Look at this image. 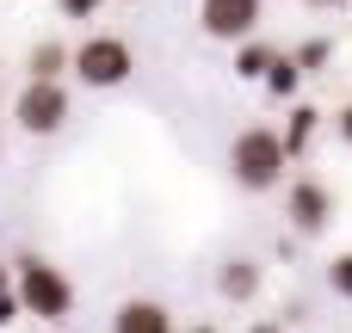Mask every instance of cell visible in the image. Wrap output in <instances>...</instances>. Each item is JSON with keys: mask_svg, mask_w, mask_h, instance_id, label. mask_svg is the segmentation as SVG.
Here are the masks:
<instances>
[{"mask_svg": "<svg viewBox=\"0 0 352 333\" xmlns=\"http://www.w3.org/2000/svg\"><path fill=\"white\" fill-rule=\"evenodd\" d=\"M328 290H334V297H346V303H352V247H346V253H334V260H328Z\"/></svg>", "mask_w": 352, "mask_h": 333, "instance_id": "5bb4252c", "label": "cell"}, {"mask_svg": "<svg viewBox=\"0 0 352 333\" xmlns=\"http://www.w3.org/2000/svg\"><path fill=\"white\" fill-rule=\"evenodd\" d=\"M291 56L303 62V74H322V68L334 62V43H328V37H303V43L291 49Z\"/></svg>", "mask_w": 352, "mask_h": 333, "instance_id": "4fadbf2b", "label": "cell"}, {"mask_svg": "<svg viewBox=\"0 0 352 333\" xmlns=\"http://www.w3.org/2000/svg\"><path fill=\"white\" fill-rule=\"evenodd\" d=\"M272 62H278L272 43H260V37H241V43H235V74H241V80H266Z\"/></svg>", "mask_w": 352, "mask_h": 333, "instance_id": "30bf717a", "label": "cell"}, {"mask_svg": "<svg viewBox=\"0 0 352 333\" xmlns=\"http://www.w3.org/2000/svg\"><path fill=\"white\" fill-rule=\"evenodd\" d=\"M248 333H285V328H278V321H260V328H248Z\"/></svg>", "mask_w": 352, "mask_h": 333, "instance_id": "ac0fdd59", "label": "cell"}, {"mask_svg": "<svg viewBox=\"0 0 352 333\" xmlns=\"http://www.w3.org/2000/svg\"><path fill=\"white\" fill-rule=\"evenodd\" d=\"M0 148H6V142H0Z\"/></svg>", "mask_w": 352, "mask_h": 333, "instance_id": "44dd1931", "label": "cell"}, {"mask_svg": "<svg viewBox=\"0 0 352 333\" xmlns=\"http://www.w3.org/2000/svg\"><path fill=\"white\" fill-rule=\"evenodd\" d=\"M260 19H266V0H198V25H204V37H217V43L254 37Z\"/></svg>", "mask_w": 352, "mask_h": 333, "instance_id": "5b68a950", "label": "cell"}, {"mask_svg": "<svg viewBox=\"0 0 352 333\" xmlns=\"http://www.w3.org/2000/svg\"><path fill=\"white\" fill-rule=\"evenodd\" d=\"M12 124H19L25 136H56V130L68 124V87L31 74V80L19 87V99H12Z\"/></svg>", "mask_w": 352, "mask_h": 333, "instance_id": "277c9868", "label": "cell"}, {"mask_svg": "<svg viewBox=\"0 0 352 333\" xmlns=\"http://www.w3.org/2000/svg\"><path fill=\"white\" fill-rule=\"evenodd\" d=\"M285 167H291L285 130L248 124V130L229 142V179H235L241 192H272V185H285Z\"/></svg>", "mask_w": 352, "mask_h": 333, "instance_id": "6da1fadb", "label": "cell"}, {"mask_svg": "<svg viewBox=\"0 0 352 333\" xmlns=\"http://www.w3.org/2000/svg\"><path fill=\"white\" fill-rule=\"evenodd\" d=\"M272 99H297V87H303V62L291 56V49H278V62L266 68V80H260Z\"/></svg>", "mask_w": 352, "mask_h": 333, "instance_id": "8fae6325", "label": "cell"}, {"mask_svg": "<svg viewBox=\"0 0 352 333\" xmlns=\"http://www.w3.org/2000/svg\"><path fill=\"white\" fill-rule=\"evenodd\" d=\"M340 142H352V105H340Z\"/></svg>", "mask_w": 352, "mask_h": 333, "instance_id": "2e32d148", "label": "cell"}, {"mask_svg": "<svg viewBox=\"0 0 352 333\" xmlns=\"http://www.w3.org/2000/svg\"><path fill=\"white\" fill-rule=\"evenodd\" d=\"M111 333H173V309L155 297H130V303H118Z\"/></svg>", "mask_w": 352, "mask_h": 333, "instance_id": "52a82bcc", "label": "cell"}, {"mask_svg": "<svg viewBox=\"0 0 352 333\" xmlns=\"http://www.w3.org/2000/svg\"><path fill=\"white\" fill-rule=\"evenodd\" d=\"M25 68H31L37 80H62V68H74V49H68L62 37H43V43H31Z\"/></svg>", "mask_w": 352, "mask_h": 333, "instance_id": "9c48e42d", "label": "cell"}, {"mask_svg": "<svg viewBox=\"0 0 352 333\" xmlns=\"http://www.w3.org/2000/svg\"><path fill=\"white\" fill-rule=\"evenodd\" d=\"M136 74V49L124 43V37H111V31H93L87 43H74V80L80 87H124Z\"/></svg>", "mask_w": 352, "mask_h": 333, "instance_id": "7a4b0ae2", "label": "cell"}, {"mask_svg": "<svg viewBox=\"0 0 352 333\" xmlns=\"http://www.w3.org/2000/svg\"><path fill=\"white\" fill-rule=\"evenodd\" d=\"M309 6H346V0H309Z\"/></svg>", "mask_w": 352, "mask_h": 333, "instance_id": "d6986e66", "label": "cell"}, {"mask_svg": "<svg viewBox=\"0 0 352 333\" xmlns=\"http://www.w3.org/2000/svg\"><path fill=\"white\" fill-rule=\"evenodd\" d=\"M99 6H105V0H56V12H62V19H93Z\"/></svg>", "mask_w": 352, "mask_h": 333, "instance_id": "9a60e30c", "label": "cell"}, {"mask_svg": "<svg viewBox=\"0 0 352 333\" xmlns=\"http://www.w3.org/2000/svg\"><path fill=\"white\" fill-rule=\"evenodd\" d=\"M285 216H291L297 235H322L334 222V192L322 179H291L285 185Z\"/></svg>", "mask_w": 352, "mask_h": 333, "instance_id": "8992f818", "label": "cell"}, {"mask_svg": "<svg viewBox=\"0 0 352 333\" xmlns=\"http://www.w3.org/2000/svg\"><path fill=\"white\" fill-rule=\"evenodd\" d=\"M6 290H19V272H6V266H0V297H6Z\"/></svg>", "mask_w": 352, "mask_h": 333, "instance_id": "e0dca14e", "label": "cell"}, {"mask_svg": "<svg viewBox=\"0 0 352 333\" xmlns=\"http://www.w3.org/2000/svg\"><path fill=\"white\" fill-rule=\"evenodd\" d=\"M217 290H223L229 303H254V297H260V260H248V253L223 260V266H217Z\"/></svg>", "mask_w": 352, "mask_h": 333, "instance_id": "ba28073f", "label": "cell"}, {"mask_svg": "<svg viewBox=\"0 0 352 333\" xmlns=\"http://www.w3.org/2000/svg\"><path fill=\"white\" fill-rule=\"evenodd\" d=\"M316 130H322V111H316V105H291V124H285V148H291V161L309 154Z\"/></svg>", "mask_w": 352, "mask_h": 333, "instance_id": "7c38bea8", "label": "cell"}, {"mask_svg": "<svg viewBox=\"0 0 352 333\" xmlns=\"http://www.w3.org/2000/svg\"><path fill=\"white\" fill-rule=\"evenodd\" d=\"M186 333H217V328H186Z\"/></svg>", "mask_w": 352, "mask_h": 333, "instance_id": "ffe728a7", "label": "cell"}, {"mask_svg": "<svg viewBox=\"0 0 352 333\" xmlns=\"http://www.w3.org/2000/svg\"><path fill=\"white\" fill-rule=\"evenodd\" d=\"M19 297H25V315H37V321H56L62 328L74 315V284L50 260H19Z\"/></svg>", "mask_w": 352, "mask_h": 333, "instance_id": "3957f363", "label": "cell"}]
</instances>
